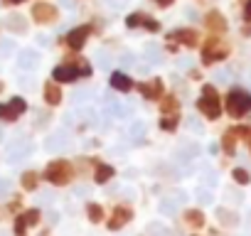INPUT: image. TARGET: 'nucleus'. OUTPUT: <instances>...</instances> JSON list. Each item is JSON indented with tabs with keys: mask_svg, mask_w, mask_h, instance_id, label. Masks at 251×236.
Masks as SVG:
<instances>
[{
	"mask_svg": "<svg viewBox=\"0 0 251 236\" xmlns=\"http://www.w3.org/2000/svg\"><path fill=\"white\" fill-rule=\"evenodd\" d=\"M246 143H249V150H251V138H249V141H246Z\"/></svg>",
	"mask_w": 251,
	"mask_h": 236,
	"instance_id": "nucleus-35",
	"label": "nucleus"
},
{
	"mask_svg": "<svg viewBox=\"0 0 251 236\" xmlns=\"http://www.w3.org/2000/svg\"><path fill=\"white\" fill-rule=\"evenodd\" d=\"M67 64H74L76 71H79V76H84V79H89V76L94 74L89 59H84V57H74V54H69V57H67Z\"/></svg>",
	"mask_w": 251,
	"mask_h": 236,
	"instance_id": "nucleus-18",
	"label": "nucleus"
},
{
	"mask_svg": "<svg viewBox=\"0 0 251 236\" xmlns=\"http://www.w3.org/2000/svg\"><path fill=\"white\" fill-rule=\"evenodd\" d=\"M20 219L25 221L27 229H30V226H40V221H42V212H40V209H25V212H20Z\"/></svg>",
	"mask_w": 251,
	"mask_h": 236,
	"instance_id": "nucleus-24",
	"label": "nucleus"
},
{
	"mask_svg": "<svg viewBox=\"0 0 251 236\" xmlns=\"http://www.w3.org/2000/svg\"><path fill=\"white\" fill-rule=\"evenodd\" d=\"M231 177H234L236 185H249V182H251V175H249L244 167H234V170H231Z\"/></svg>",
	"mask_w": 251,
	"mask_h": 236,
	"instance_id": "nucleus-25",
	"label": "nucleus"
},
{
	"mask_svg": "<svg viewBox=\"0 0 251 236\" xmlns=\"http://www.w3.org/2000/svg\"><path fill=\"white\" fill-rule=\"evenodd\" d=\"M143 30H148V32H153V35H158L160 30H163V25L155 20V18H148L146 20V25H143Z\"/></svg>",
	"mask_w": 251,
	"mask_h": 236,
	"instance_id": "nucleus-27",
	"label": "nucleus"
},
{
	"mask_svg": "<svg viewBox=\"0 0 251 236\" xmlns=\"http://www.w3.org/2000/svg\"><path fill=\"white\" fill-rule=\"evenodd\" d=\"M197 111L207 118V121H217V118L222 116V96L217 91V86L212 84H202V94L197 98Z\"/></svg>",
	"mask_w": 251,
	"mask_h": 236,
	"instance_id": "nucleus-2",
	"label": "nucleus"
},
{
	"mask_svg": "<svg viewBox=\"0 0 251 236\" xmlns=\"http://www.w3.org/2000/svg\"><path fill=\"white\" fill-rule=\"evenodd\" d=\"M182 219H185V224L192 226V229H202V226L207 224V219H204V214H202L200 209H187V212L182 214Z\"/></svg>",
	"mask_w": 251,
	"mask_h": 236,
	"instance_id": "nucleus-20",
	"label": "nucleus"
},
{
	"mask_svg": "<svg viewBox=\"0 0 251 236\" xmlns=\"http://www.w3.org/2000/svg\"><path fill=\"white\" fill-rule=\"evenodd\" d=\"M86 219H89L91 224H101V221H106V212H103V207H101L99 202H89V204H86Z\"/></svg>",
	"mask_w": 251,
	"mask_h": 236,
	"instance_id": "nucleus-19",
	"label": "nucleus"
},
{
	"mask_svg": "<svg viewBox=\"0 0 251 236\" xmlns=\"http://www.w3.org/2000/svg\"><path fill=\"white\" fill-rule=\"evenodd\" d=\"M108 86H111L113 91L128 94V91H133L136 81H133V79H131L128 74H123V71H113V74H111V79H108Z\"/></svg>",
	"mask_w": 251,
	"mask_h": 236,
	"instance_id": "nucleus-13",
	"label": "nucleus"
},
{
	"mask_svg": "<svg viewBox=\"0 0 251 236\" xmlns=\"http://www.w3.org/2000/svg\"><path fill=\"white\" fill-rule=\"evenodd\" d=\"M153 3H155L158 8H170V5L175 3V0H153Z\"/></svg>",
	"mask_w": 251,
	"mask_h": 236,
	"instance_id": "nucleus-31",
	"label": "nucleus"
},
{
	"mask_svg": "<svg viewBox=\"0 0 251 236\" xmlns=\"http://www.w3.org/2000/svg\"><path fill=\"white\" fill-rule=\"evenodd\" d=\"M231 131H234V136H236L239 141H249V138H251V128H249V126H234Z\"/></svg>",
	"mask_w": 251,
	"mask_h": 236,
	"instance_id": "nucleus-26",
	"label": "nucleus"
},
{
	"mask_svg": "<svg viewBox=\"0 0 251 236\" xmlns=\"http://www.w3.org/2000/svg\"><path fill=\"white\" fill-rule=\"evenodd\" d=\"M5 209H8L10 214H15V216H18V214L23 212V197H15V199H13V202L5 207Z\"/></svg>",
	"mask_w": 251,
	"mask_h": 236,
	"instance_id": "nucleus-29",
	"label": "nucleus"
},
{
	"mask_svg": "<svg viewBox=\"0 0 251 236\" xmlns=\"http://www.w3.org/2000/svg\"><path fill=\"white\" fill-rule=\"evenodd\" d=\"M241 18L246 25H251V0H241Z\"/></svg>",
	"mask_w": 251,
	"mask_h": 236,
	"instance_id": "nucleus-28",
	"label": "nucleus"
},
{
	"mask_svg": "<svg viewBox=\"0 0 251 236\" xmlns=\"http://www.w3.org/2000/svg\"><path fill=\"white\" fill-rule=\"evenodd\" d=\"M158 126H160V131H165V133H175L177 126H180V113H175V116H160Z\"/></svg>",
	"mask_w": 251,
	"mask_h": 236,
	"instance_id": "nucleus-23",
	"label": "nucleus"
},
{
	"mask_svg": "<svg viewBox=\"0 0 251 236\" xmlns=\"http://www.w3.org/2000/svg\"><path fill=\"white\" fill-rule=\"evenodd\" d=\"M236 143H239V138H236V136H234V131L229 128V131L222 136V150H224V155H229V158H231V155L236 153Z\"/></svg>",
	"mask_w": 251,
	"mask_h": 236,
	"instance_id": "nucleus-22",
	"label": "nucleus"
},
{
	"mask_svg": "<svg viewBox=\"0 0 251 236\" xmlns=\"http://www.w3.org/2000/svg\"><path fill=\"white\" fill-rule=\"evenodd\" d=\"M40 180H42V175H40L37 170H27V172L20 175V187H23L25 192H35V189L40 187Z\"/></svg>",
	"mask_w": 251,
	"mask_h": 236,
	"instance_id": "nucleus-17",
	"label": "nucleus"
},
{
	"mask_svg": "<svg viewBox=\"0 0 251 236\" xmlns=\"http://www.w3.org/2000/svg\"><path fill=\"white\" fill-rule=\"evenodd\" d=\"M91 32H94L91 25H79V27L69 30V32L64 35V47H69L72 52H81L84 45H86V40L91 37Z\"/></svg>",
	"mask_w": 251,
	"mask_h": 236,
	"instance_id": "nucleus-8",
	"label": "nucleus"
},
{
	"mask_svg": "<svg viewBox=\"0 0 251 236\" xmlns=\"http://www.w3.org/2000/svg\"><path fill=\"white\" fill-rule=\"evenodd\" d=\"M128 221H133V209L126 207V204H118V207L111 212V216L106 219V229H108V231H121Z\"/></svg>",
	"mask_w": 251,
	"mask_h": 236,
	"instance_id": "nucleus-10",
	"label": "nucleus"
},
{
	"mask_svg": "<svg viewBox=\"0 0 251 236\" xmlns=\"http://www.w3.org/2000/svg\"><path fill=\"white\" fill-rule=\"evenodd\" d=\"M5 214H8V209H5V207H0V219H3Z\"/></svg>",
	"mask_w": 251,
	"mask_h": 236,
	"instance_id": "nucleus-33",
	"label": "nucleus"
},
{
	"mask_svg": "<svg viewBox=\"0 0 251 236\" xmlns=\"http://www.w3.org/2000/svg\"><path fill=\"white\" fill-rule=\"evenodd\" d=\"M148 18H151L148 13L136 10V13H131V15H126V27H128V30H138V27H143V25H146V20H148Z\"/></svg>",
	"mask_w": 251,
	"mask_h": 236,
	"instance_id": "nucleus-21",
	"label": "nucleus"
},
{
	"mask_svg": "<svg viewBox=\"0 0 251 236\" xmlns=\"http://www.w3.org/2000/svg\"><path fill=\"white\" fill-rule=\"evenodd\" d=\"M204 27H207L209 35L222 37V35L229 30V23H226V18H224L219 10H209V13L204 15Z\"/></svg>",
	"mask_w": 251,
	"mask_h": 236,
	"instance_id": "nucleus-11",
	"label": "nucleus"
},
{
	"mask_svg": "<svg viewBox=\"0 0 251 236\" xmlns=\"http://www.w3.org/2000/svg\"><path fill=\"white\" fill-rule=\"evenodd\" d=\"M241 35L249 37V35H251V25H244V27H241Z\"/></svg>",
	"mask_w": 251,
	"mask_h": 236,
	"instance_id": "nucleus-32",
	"label": "nucleus"
},
{
	"mask_svg": "<svg viewBox=\"0 0 251 236\" xmlns=\"http://www.w3.org/2000/svg\"><path fill=\"white\" fill-rule=\"evenodd\" d=\"M23 113H27V101L23 96H13L10 101L0 103V121L3 123H15Z\"/></svg>",
	"mask_w": 251,
	"mask_h": 236,
	"instance_id": "nucleus-6",
	"label": "nucleus"
},
{
	"mask_svg": "<svg viewBox=\"0 0 251 236\" xmlns=\"http://www.w3.org/2000/svg\"><path fill=\"white\" fill-rule=\"evenodd\" d=\"M158 108H160V116H175V113H180V98L175 94H165L158 101Z\"/></svg>",
	"mask_w": 251,
	"mask_h": 236,
	"instance_id": "nucleus-16",
	"label": "nucleus"
},
{
	"mask_svg": "<svg viewBox=\"0 0 251 236\" xmlns=\"http://www.w3.org/2000/svg\"><path fill=\"white\" fill-rule=\"evenodd\" d=\"M3 89H5V84H3V81H0V94H3Z\"/></svg>",
	"mask_w": 251,
	"mask_h": 236,
	"instance_id": "nucleus-34",
	"label": "nucleus"
},
{
	"mask_svg": "<svg viewBox=\"0 0 251 236\" xmlns=\"http://www.w3.org/2000/svg\"><path fill=\"white\" fill-rule=\"evenodd\" d=\"M133 89H138V94H141L146 101H160V98L168 94V91H165V81H163L160 76L148 79V81H136Z\"/></svg>",
	"mask_w": 251,
	"mask_h": 236,
	"instance_id": "nucleus-7",
	"label": "nucleus"
},
{
	"mask_svg": "<svg viewBox=\"0 0 251 236\" xmlns=\"http://www.w3.org/2000/svg\"><path fill=\"white\" fill-rule=\"evenodd\" d=\"M25 0H3V8H15V5H23Z\"/></svg>",
	"mask_w": 251,
	"mask_h": 236,
	"instance_id": "nucleus-30",
	"label": "nucleus"
},
{
	"mask_svg": "<svg viewBox=\"0 0 251 236\" xmlns=\"http://www.w3.org/2000/svg\"><path fill=\"white\" fill-rule=\"evenodd\" d=\"M42 177L54 185V187H67L72 180H74V165L67 160V158H57V160H50Z\"/></svg>",
	"mask_w": 251,
	"mask_h": 236,
	"instance_id": "nucleus-3",
	"label": "nucleus"
},
{
	"mask_svg": "<svg viewBox=\"0 0 251 236\" xmlns=\"http://www.w3.org/2000/svg\"><path fill=\"white\" fill-rule=\"evenodd\" d=\"M168 42H177V47L182 45V47H187V49H197V47L202 45L200 32H197L195 27H180V30H173V32L168 35Z\"/></svg>",
	"mask_w": 251,
	"mask_h": 236,
	"instance_id": "nucleus-9",
	"label": "nucleus"
},
{
	"mask_svg": "<svg viewBox=\"0 0 251 236\" xmlns=\"http://www.w3.org/2000/svg\"><path fill=\"white\" fill-rule=\"evenodd\" d=\"M195 236H197V234H195Z\"/></svg>",
	"mask_w": 251,
	"mask_h": 236,
	"instance_id": "nucleus-36",
	"label": "nucleus"
},
{
	"mask_svg": "<svg viewBox=\"0 0 251 236\" xmlns=\"http://www.w3.org/2000/svg\"><path fill=\"white\" fill-rule=\"evenodd\" d=\"M79 79V71H76V67L74 64H67V62H62V64H57L54 69H52V81L54 84H72V81H76Z\"/></svg>",
	"mask_w": 251,
	"mask_h": 236,
	"instance_id": "nucleus-12",
	"label": "nucleus"
},
{
	"mask_svg": "<svg viewBox=\"0 0 251 236\" xmlns=\"http://www.w3.org/2000/svg\"><path fill=\"white\" fill-rule=\"evenodd\" d=\"M30 15H32V20L37 25H54L59 20V8L52 5L50 0H37V3L32 5V10H30Z\"/></svg>",
	"mask_w": 251,
	"mask_h": 236,
	"instance_id": "nucleus-5",
	"label": "nucleus"
},
{
	"mask_svg": "<svg viewBox=\"0 0 251 236\" xmlns=\"http://www.w3.org/2000/svg\"><path fill=\"white\" fill-rule=\"evenodd\" d=\"M222 108L231 116V118H244V116H249L251 113V94L246 91V89H239V86H234V89H229L226 91V98L222 101Z\"/></svg>",
	"mask_w": 251,
	"mask_h": 236,
	"instance_id": "nucleus-1",
	"label": "nucleus"
},
{
	"mask_svg": "<svg viewBox=\"0 0 251 236\" xmlns=\"http://www.w3.org/2000/svg\"><path fill=\"white\" fill-rule=\"evenodd\" d=\"M113 175H116V167H113V165L101 163V160L94 165V182H96V185H106V182H111Z\"/></svg>",
	"mask_w": 251,
	"mask_h": 236,
	"instance_id": "nucleus-15",
	"label": "nucleus"
},
{
	"mask_svg": "<svg viewBox=\"0 0 251 236\" xmlns=\"http://www.w3.org/2000/svg\"><path fill=\"white\" fill-rule=\"evenodd\" d=\"M42 98H45V103H47V106H52V108H54V106H59V103H62V98H64L62 86H59V84H54V81L50 79V81L45 84V89H42Z\"/></svg>",
	"mask_w": 251,
	"mask_h": 236,
	"instance_id": "nucleus-14",
	"label": "nucleus"
},
{
	"mask_svg": "<svg viewBox=\"0 0 251 236\" xmlns=\"http://www.w3.org/2000/svg\"><path fill=\"white\" fill-rule=\"evenodd\" d=\"M229 54H231V47H229L226 42H222V37L209 35V37L200 45V57H202V64H204V67H212V64H217V62H224Z\"/></svg>",
	"mask_w": 251,
	"mask_h": 236,
	"instance_id": "nucleus-4",
	"label": "nucleus"
}]
</instances>
